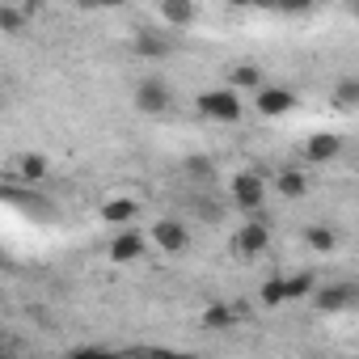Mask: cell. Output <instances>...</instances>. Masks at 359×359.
<instances>
[{"label": "cell", "instance_id": "obj_7", "mask_svg": "<svg viewBox=\"0 0 359 359\" xmlns=\"http://www.w3.org/2000/svg\"><path fill=\"white\" fill-rule=\"evenodd\" d=\"M131 51L140 55V60H169L173 55V39L169 34H156V30H135L131 34Z\"/></svg>", "mask_w": 359, "mask_h": 359}, {"label": "cell", "instance_id": "obj_3", "mask_svg": "<svg viewBox=\"0 0 359 359\" xmlns=\"http://www.w3.org/2000/svg\"><path fill=\"white\" fill-rule=\"evenodd\" d=\"M131 102H135L140 114H165V110L173 106V89H169V81H161V76H144V81L135 85Z\"/></svg>", "mask_w": 359, "mask_h": 359}, {"label": "cell", "instance_id": "obj_11", "mask_svg": "<svg viewBox=\"0 0 359 359\" xmlns=\"http://www.w3.org/2000/svg\"><path fill=\"white\" fill-rule=\"evenodd\" d=\"M156 18L165 26H177V30H191L199 22V5H191V0H161L156 5Z\"/></svg>", "mask_w": 359, "mask_h": 359}, {"label": "cell", "instance_id": "obj_6", "mask_svg": "<svg viewBox=\"0 0 359 359\" xmlns=\"http://www.w3.org/2000/svg\"><path fill=\"white\" fill-rule=\"evenodd\" d=\"M254 106H258V114H266V118H283V114L296 110V93L283 89V85H262V89L254 93Z\"/></svg>", "mask_w": 359, "mask_h": 359}, {"label": "cell", "instance_id": "obj_23", "mask_svg": "<svg viewBox=\"0 0 359 359\" xmlns=\"http://www.w3.org/2000/svg\"><path fill=\"white\" fill-rule=\"evenodd\" d=\"M68 359H123L118 351H102V346H81V351H72Z\"/></svg>", "mask_w": 359, "mask_h": 359}, {"label": "cell", "instance_id": "obj_26", "mask_svg": "<svg viewBox=\"0 0 359 359\" xmlns=\"http://www.w3.org/2000/svg\"><path fill=\"white\" fill-rule=\"evenodd\" d=\"M0 359H18V355H0Z\"/></svg>", "mask_w": 359, "mask_h": 359}, {"label": "cell", "instance_id": "obj_16", "mask_svg": "<svg viewBox=\"0 0 359 359\" xmlns=\"http://www.w3.org/2000/svg\"><path fill=\"white\" fill-rule=\"evenodd\" d=\"M313 287H317V275H313V271H296V275H283V292H287V304H292V300H304V296H313Z\"/></svg>", "mask_w": 359, "mask_h": 359}, {"label": "cell", "instance_id": "obj_14", "mask_svg": "<svg viewBox=\"0 0 359 359\" xmlns=\"http://www.w3.org/2000/svg\"><path fill=\"white\" fill-rule=\"evenodd\" d=\"M275 187H279V195H283V199H300V195L309 191V177H304V169H279Z\"/></svg>", "mask_w": 359, "mask_h": 359}, {"label": "cell", "instance_id": "obj_15", "mask_svg": "<svg viewBox=\"0 0 359 359\" xmlns=\"http://www.w3.org/2000/svg\"><path fill=\"white\" fill-rule=\"evenodd\" d=\"M304 241H309V250H317V254H334V250H338V233H334L330 224H309V229H304Z\"/></svg>", "mask_w": 359, "mask_h": 359}, {"label": "cell", "instance_id": "obj_19", "mask_svg": "<svg viewBox=\"0 0 359 359\" xmlns=\"http://www.w3.org/2000/svg\"><path fill=\"white\" fill-rule=\"evenodd\" d=\"M334 110H342V114H351L355 106H359V81L355 76H346V81H338V89H334Z\"/></svg>", "mask_w": 359, "mask_h": 359}, {"label": "cell", "instance_id": "obj_24", "mask_svg": "<svg viewBox=\"0 0 359 359\" xmlns=\"http://www.w3.org/2000/svg\"><path fill=\"white\" fill-rule=\"evenodd\" d=\"M187 173H191V177H212V161H208V156H191V161H187Z\"/></svg>", "mask_w": 359, "mask_h": 359}, {"label": "cell", "instance_id": "obj_9", "mask_svg": "<svg viewBox=\"0 0 359 359\" xmlns=\"http://www.w3.org/2000/svg\"><path fill=\"white\" fill-rule=\"evenodd\" d=\"M233 245H237V254H241V258H258V254L271 245V229H266L262 220H250L245 229H237Z\"/></svg>", "mask_w": 359, "mask_h": 359}, {"label": "cell", "instance_id": "obj_18", "mask_svg": "<svg viewBox=\"0 0 359 359\" xmlns=\"http://www.w3.org/2000/svg\"><path fill=\"white\" fill-rule=\"evenodd\" d=\"M26 26H30L26 9H18V5H0V34L18 39V34H26Z\"/></svg>", "mask_w": 359, "mask_h": 359}, {"label": "cell", "instance_id": "obj_13", "mask_svg": "<svg viewBox=\"0 0 359 359\" xmlns=\"http://www.w3.org/2000/svg\"><path fill=\"white\" fill-rule=\"evenodd\" d=\"M229 76H233V93H237V89H254V93H258V89L266 85V72H262L258 64H250V60H245V64H233Z\"/></svg>", "mask_w": 359, "mask_h": 359}, {"label": "cell", "instance_id": "obj_25", "mask_svg": "<svg viewBox=\"0 0 359 359\" xmlns=\"http://www.w3.org/2000/svg\"><path fill=\"white\" fill-rule=\"evenodd\" d=\"M5 266H9V254H5V250H0V271H5Z\"/></svg>", "mask_w": 359, "mask_h": 359}, {"label": "cell", "instance_id": "obj_20", "mask_svg": "<svg viewBox=\"0 0 359 359\" xmlns=\"http://www.w3.org/2000/svg\"><path fill=\"white\" fill-rule=\"evenodd\" d=\"M258 304H262V309H283V304H287V292H283V275H271V279L258 287Z\"/></svg>", "mask_w": 359, "mask_h": 359}, {"label": "cell", "instance_id": "obj_8", "mask_svg": "<svg viewBox=\"0 0 359 359\" xmlns=\"http://www.w3.org/2000/svg\"><path fill=\"white\" fill-rule=\"evenodd\" d=\"M338 152H342V135H334V131H317V135L304 140V161L309 165H330Z\"/></svg>", "mask_w": 359, "mask_h": 359}, {"label": "cell", "instance_id": "obj_21", "mask_svg": "<svg viewBox=\"0 0 359 359\" xmlns=\"http://www.w3.org/2000/svg\"><path fill=\"white\" fill-rule=\"evenodd\" d=\"M233 321H237V309L224 304V300H216V304L203 309V325H208V330H229Z\"/></svg>", "mask_w": 359, "mask_h": 359}, {"label": "cell", "instance_id": "obj_22", "mask_svg": "<svg viewBox=\"0 0 359 359\" xmlns=\"http://www.w3.org/2000/svg\"><path fill=\"white\" fill-rule=\"evenodd\" d=\"M123 359H182V355H173V351H165V346H135V351H127Z\"/></svg>", "mask_w": 359, "mask_h": 359}, {"label": "cell", "instance_id": "obj_4", "mask_svg": "<svg viewBox=\"0 0 359 359\" xmlns=\"http://www.w3.org/2000/svg\"><path fill=\"white\" fill-rule=\"evenodd\" d=\"M355 300H359L355 283H317V287H313V304H317L321 313H346Z\"/></svg>", "mask_w": 359, "mask_h": 359}, {"label": "cell", "instance_id": "obj_17", "mask_svg": "<svg viewBox=\"0 0 359 359\" xmlns=\"http://www.w3.org/2000/svg\"><path fill=\"white\" fill-rule=\"evenodd\" d=\"M47 156L43 152H22L18 156V173H22V182H43V177H47Z\"/></svg>", "mask_w": 359, "mask_h": 359}, {"label": "cell", "instance_id": "obj_27", "mask_svg": "<svg viewBox=\"0 0 359 359\" xmlns=\"http://www.w3.org/2000/svg\"><path fill=\"white\" fill-rule=\"evenodd\" d=\"M0 346H5V334H0Z\"/></svg>", "mask_w": 359, "mask_h": 359}, {"label": "cell", "instance_id": "obj_2", "mask_svg": "<svg viewBox=\"0 0 359 359\" xmlns=\"http://www.w3.org/2000/svg\"><path fill=\"white\" fill-rule=\"evenodd\" d=\"M195 106H199V114L212 118V123H237L241 110H245L241 93H233V89H203V93L195 97Z\"/></svg>", "mask_w": 359, "mask_h": 359}, {"label": "cell", "instance_id": "obj_1", "mask_svg": "<svg viewBox=\"0 0 359 359\" xmlns=\"http://www.w3.org/2000/svg\"><path fill=\"white\" fill-rule=\"evenodd\" d=\"M229 199H233V208H241V212H258V208L266 203V177H262V169H241V173H233Z\"/></svg>", "mask_w": 359, "mask_h": 359}, {"label": "cell", "instance_id": "obj_12", "mask_svg": "<svg viewBox=\"0 0 359 359\" xmlns=\"http://www.w3.org/2000/svg\"><path fill=\"white\" fill-rule=\"evenodd\" d=\"M135 212H140L135 199H106V203H102V220H106V224H118V229H131Z\"/></svg>", "mask_w": 359, "mask_h": 359}, {"label": "cell", "instance_id": "obj_10", "mask_svg": "<svg viewBox=\"0 0 359 359\" xmlns=\"http://www.w3.org/2000/svg\"><path fill=\"white\" fill-rule=\"evenodd\" d=\"M144 250H148V233L123 229V233L110 241V262H135V258H144Z\"/></svg>", "mask_w": 359, "mask_h": 359}, {"label": "cell", "instance_id": "obj_5", "mask_svg": "<svg viewBox=\"0 0 359 359\" xmlns=\"http://www.w3.org/2000/svg\"><path fill=\"white\" fill-rule=\"evenodd\" d=\"M148 237H152V241H156V250H165V254H182V250L191 245V229H187L182 220H173V216L156 220Z\"/></svg>", "mask_w": 359, "mask_h": 359}]
</instances>
